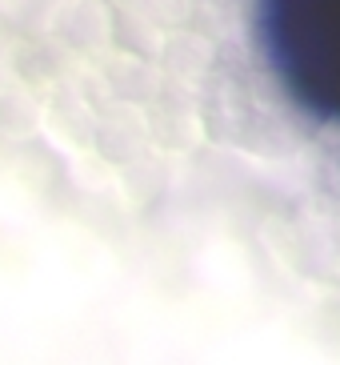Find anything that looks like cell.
I'll list each match as a JSON object with an SVG mask.
<instances>
[{
	"label": "cell",
	"mask_w": 340,
	"mask_h": 365,
	"mask_svg": "<svg viewBox=\"0 0 340 365\" xmlns=\"http://www.w3.org/2000/svg\"><path fill=\"white\" fill-rule=\"evenodd\" d=\"M256 36L288 105L340 133V0H256Z\"/></svg>",
	"instance_id": "obj_1"
}]
</instances>
